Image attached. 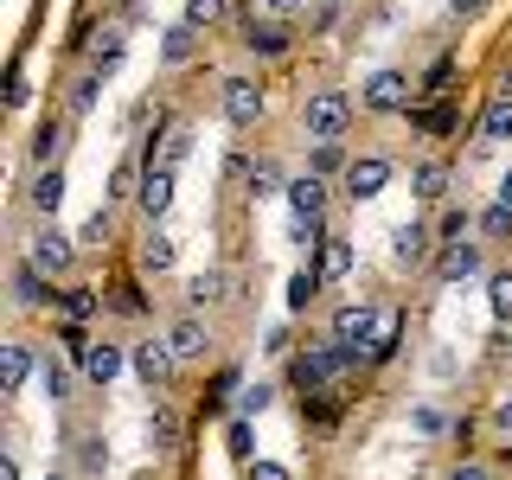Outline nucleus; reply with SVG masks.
Listing matches in <instances>:
<instances>
[{"label":"nucleus","instance_id":"obj_20","mask_svg":"<svg viewBox=\"0 0 512 480\" xmlns=\"http://www.w3.org/2000/svg\"><path fill=\"white\" fill-rule=\"evenodd\" d=\"M410 192L423 205H436L442 192H448V167H442V160H416V167H410Z\"/></svg>","mask_w":512,"mask_h":480},{"label":"nucleus","instance_id":"obj_19","mask_svg":"<svg viewBox=\"0 0 512 480\" xmlns=\"http://www.w3.org/2000/svg\"><path fill=\"white\" fill-rule=\"evenodd\" d=\"M26 205H32V212H39V218H52L58 205H64V173H58V167H39V180H32Z\"/></svg>","mask_w":512,"mask_h":480},{"label":"nucleus","instance_id":"obj_50","mask_svg":"<svg viewBox=\"0 0 512 480\" xmlns=\"http://www.w3.org/2000/svg\"><path fill=\"white\" fill-rule=\"evenodd\" d=\"M448 7H455V13H480V7H487V0H448Z\"/></svg>","mask_w":512,"mask_h":480},{"label":"nucleus","instance_id":"obj_29","mask_svg":"<svg viewBox=\"0 0 512 480\" xmlns=\"http://www.w3.org/2000/svg\"><path fill=\"white\" fill-rule=\"evenodd\" d=\"M487 308H493V320H512V269L487 276Z\"/></svg>","mask_w":512,"mask_h":480},{"label":"nucleus","instance_id":"obj_37","mask_svg":"<svg viewBox=\"0 0 512 480\" xmlns=\"http://www.w3.org/2000/svg\"><path fill=\"white\" fill-rule=\"evenodd\" d=\"M77 468H84V474H103L109 468V448L96 442V436H84V442H77Z\"/></svg>","mask_w":512,"mask_h":480},{"label":"nucleus","instance_id":"obj_42","mask_svg":"<svg viewBox=\"0 0 512 480\" xmlns=\"http://www.w3.org/2000/svg\"><path fill=\"white\" fill-rule=\"evenodd\" d=\"M436 237H442V244H455V237H468V212H442Z\"/></svg>","mask_w":512,"mask_h":480},{"label":"nucleus","instance_id":"obj_21","mask_svg":"<svg viewBox=\"0 0 512 480\" xmlns=\"http://www.w3.org/2000/svg\"><path fill=\"white\" fill-rule=\"evenodd\" d=\"M186 154H192V128H186V122H167V135L154 141V154H148V160H160V167H180Z\"/></svg>","mask_w":512,"mask_h":480},{"label":"nucleus","instance_id":"obj_24","mask_svg":"<svg viewBox=\"0 0 512 480\" xmlns=\"http://www.w3.org/2000/svg\"><path fill=\"white\" fill-rule=\"evenodd\" d=\"M391 352H397V308H384V301H378V327H372V346H365V359H391Z\"/></svg>","mask_w":512,"mask_h":480},{"label":"nucleus","instance_id":"obj_16","mask_svg":"<svg viewBox=\"0 0 512 480\" xmlns=\"http://www.w3.org/2000/svg\"><path fill=\"white\" fill-rule=\"evenodd\" d=\"M314 276H320V282L352 276V244H346V237H320V250H314Z\"/></svg>","mask_w":512,"mask_h":480},{"label":"nucleus","instance_id":"obj_46","mask_svg":"<svg viewBox=\"0 0 512 480\" xmlns=\"http://www.w3.org/2000/svg\"><path fill=\"white\" fill-rule=\"evenodd\" d=\"M410 423L423 429V436H442V410H410Z\"/></svg>","mask_w":512,"mask_h":480},{"label":"nucleus","instance_id":"obj_39","mask_svg":"<svg viewBox=\"0 0 512 480\" xmlns=\"http://www.w3.org/2000/svg\"><path fill=\"white\" fill-rule=\"evenodd\" d=\"M90 314H96V295H90V288H71V295H64V320H77V327H84Z\"/></svg>","mask_w":512,"mask_h":480},{"label":"nucleus","instance_id":"obj_44","mask_svg":"<svg viewBox=\"0 0 512 480\" xmlns=\"http://www.w3.org/2000/svg\"><path fill=\"white\" fill-rule=\"evenodd\" d=\"M77 244H109V212H96L84 231H77Z\"/></svg>","mask_w":512,"mask_h":480},{"label":"nucleus","instance_id":"obj_25","mask_svg":"<svg viewBox=\"0 0 512 480\" xmlns=\"http://www.w3.org/2000/svg\"><path fill=\"white\" fill-rule=\"evenodd\" d=\"M13 295H20V308H39V301L52 295V282H45L32 263H20V269H13Z\"/></svg>","mask_w":512,"mask_h":480},{"label":"nucleus","instance_id":"obj_4","mask_svg":"<svg viewBox=\"0 0 512 480\" xmlns=\"http://www.w3.org/2000/svg\"><path fill=\"white\" fill-rule=\"evenodd\" d=\"M26 263L39 269L45 282H64V276H71V263H77V244H71V237H58V231H39L26 244Z\"/></svg>","mask_w":512,"mask_h":480},{"label":"nucleus","instance_id":"obj_33","mask_svg":"<svg viewBox=\"0 0 512 480\" xmlns=\"http://www.w3.org/2000/svg\"><path fill=\"white\" fill-rule=\"evenodd\" d=\"M320 295V276H314V269H301V276H288V308H295V314H308V301Z\"/></svg>","mask_w":512,"mask_h":480},{"label":"nucleus","instance_id":"obj_8","mask_svg":"<svg viewBox=\"0 0 512 480\" xmlns=\"http://www.w3.org/2000/svg\"><path fill=\"white\" fill-rule=\"evenodd\" d=\"M384 186H391V160H384V154H359L346 167V192H352V199H378Z\"/></svg>","mask_w":512,"mask_h":480},{"label":"nucleus","instance_id":"obj_34","mask_svg":"<svg viewBox=\"0 0 512 480\" xmlns=\"http://www.w3.org/2000/svg\"><path fill=\"white\" fill-rule=\"evenodd\" d=\"M480 237H493V244H500V237H512V205H506V199L480 212Z\"/></svg>","mask_w":512,"mask_h":480},{"label":"nucleus","instance_id":"obj_43","mask_svg":"<svg viewBox=\"0 0 512 480\" xmlns=\"http://www.w3.org/2000/svg\"><path fill=\"white\" fill-rule=\"evenodd\" d=\"M423 128H429V135H448V128H455V109H448V103L423 109Z\"/></svg>","mask_w":512,"mask_h":480},{"label":"nucleus","instance_id":"obj_27","mask_svg":"<svg viewBox=\"0 0 512 480\" xmlns=\"http://www.w3.org/2000/svg\"><path fill=\"white\" fill-rule=\"evenodd\" d=\"M480 135H487V141H512V96L487 103V116H480Z\"/></svg>","mask_w":512,"mask_h":480},{"label":"nucleus","instance_id":"obj_22","mask_svg":"<svg viewBox=\"0 0 512 480\" xmlns=\"http://www.w3.org/2000/svg\"><path fill=\"white\" fill-rule=\"evenodd\" d=\"M26 372H32V352L20 340H7V346H0V391H20Z\"/></svg>","mask_w":512,"mask_h":480},{"label":"nucleus","instance_id":"obj_13","mask_svg":"<svg viewBox=\"0 0 512 480\" xmlns=\"http://www.w3.org/2000/svg\"><path fill=\"white\" fill-rule=\"evenodd\" d=\"M282 199H288V212H295V218H320V212H327V180H320V173H308V180H288Z\"/></svg>","mask_w":512,"mask_h":480},{"label":"nucleus","instance_id":"obj_18","mask_svg":"<svg viewBox=\"0 0 512 480\" xmlns=\"http://www.w3.org/2000/svg\"><path fill=\"white\" fill-rule=\"evenodd\" d=\"M231 295H237V282L218 276V269H205V276L186 282V301H192V308H218V301H231Z\"/></svg>","mask_w":512,"mask_h":480},{"label":"nucleus","instance_id":"obj_45","mask_svg":"<svg viewBox=\"0 0 512 480\" xmlns=\"http://www.w3.org/2000/svg\"><path fill=\"white\" fill-rule=\"evenodd\" d=\"M128 192H141L135 186V167H116V173H109V199H128Z\"/></svg>","mask_w":512,"mask_h":480},{"label":"nucleus","instance_id":"obj_3","mask_svg":"<svg viewBox=\"0 0 512 480\" xmlns=\"http://www.w3.org/2000/svg\"><path fill=\"white\" fill-rule=\"evenodd\" d=\"M359 103L372 109V116H397V109L410 103V77L384 64V71H372V77H365V84H359Z\"/></svg>","mask_w":512,"mask_h":480},{"label":"nucleus","instance_id":"obj_1","mask_svg":"<svg viewBox=\"0 0 512 480\" xmlns=\"http://www.w3.org/2000/svg\"><path fill=\"white\" fill-rule=\"evenodd\" d=\"M352 365H359V352H352V346H340V340H327V346H308V352H301V359L288 365V378H295V391H301V397H314L327 378L352 372Z\"/></svg>","mask_w":512,"mask_h":480},{"label":"nucleus","instance_id":"obj_47","mask_svg":"<svg viewBox=\"0 0 512 480\" xmlns=\"http://www.w3.org/2000/svg\"><path fill=\"white\" fill-rule=\"evenodd\" d=\"M250 480H288V468H282V461H256Z\"/></svg>","mask_w":512,"mask_h":480},{"label":"nucleus","instance_id":"obj_41","mask_svg":"<svg viewBox=\"0 0 512 480\" xmlns=\"http://www.w3.org/2000/svg\"><path fill=\"white\" fill-rule=\"evenodd\" d=\"M256 13H263V20H301L308 0H256Z\"/></svg>","mask_w":512,"mask_h":480},{"label":"nucleus","instance_id":"obj_49","mask_svg":"<svg viewBox=\"0 0 512 480\" xmlns=\"http://www.w3.org/2000/svg\"><path fill=\"white\" fill-rule=\"evenodd\" d=\"M493 423H500V429H506V436H512V397H506V404H500V410H493Z\"/></svg>","mask_w":512,"mask_h":480},{"label":"nucleus","instance_id":"obj_35","mask_svg":"<svg viewBox=\"0 0 512 480\" xmlns=\"http://www.w3.org/2000/svg\"><path fill=\"white\" fill-rule=\"evenodd\" d=\"M141 269H154V276H160V269H173V244L160 231H148V244H141Z\"/></svg>","mask_w":512,"mask_h":480},{"label":"nucleus","instance_id":"obj_36","mask_svg":"<svg viewBox=\"0 0 512 480\" xmlns=\"http://www.w3.org/2000/svg\"><path fill=\"white\" fill-rule=\"evenodd\" d=\"M269 397H276V384H244V391H237V416L269 410Z\"/></svg>","mask_w":512,"mask_h":480},{"label":"nucleus","instance_id":"obj_12","mask_svg":"<svg viewBox=\"0 0 512 480\" xmlns=\"http://www.w3.org/2000/svg\"><path fill=\"white\" fill-rule=\"evenodd\" d=\"M244 45L256 58H282L288 52V20H263V13H250V20H244Z\"/></svg>","mask_w":512,"mask_h":480},{"label":"nucleus","instance_id":"obj_30","mask_svg":"<svg viewBox=\"0 0 512 480\" xmlns=\"http://www.w3.org/2000/svg\"><path fill=\"white\" fill-rule=\"evenodd\" d=\"M116 64H122V26H109L103 32V39H96V52H90V71H116Z\"/></svg>","mask_w":512,"mask_h":480},{"label":"nucleus","instance_id":"obj_15","mask_svg":"<svg viewBox=\"0 0 512 480\" xmlns=\"http://www.w3.org/2000/svg\"><path fill=\"white\" fill-rule=\"evenodd\" d=\"M192 52H199V26H167L160 32V64H167V71H180V64H192Z\"/></svg>","mask_w":512,"mask_h":480},{"label":"nucleus","instance_id":"obj_2","mask_svg":"<svg viewBox=\"0 0 512 480\" xmlns=\"http://www.w3.org/2000/svg\"><path fill=\"white\" fill-rule=\"evenodd\" d=\"M301 128H308L314 141H340L352 128V96H340V90L308 96V103H301Z\"/></svg>","mask_w":512,"mask_h":480},{"label":"nucleus","instance_id":"obj_11","mask_svg":"<svg viewBox=\"0 0 512 480\" xmlns=\"http://www.w3.org/2000/svg\"><path fill=\"white\" fill-rule=\"evenodd\" d=\"M135 205H141V218H167L173 212V167H148V180H141V192H135Z\"/></svg>","mask_w":512,"mask_h":480},{"label":"nucleus","instance_id":"obj_17","mask_svg":"<svg viewBox=\"0 0 512 480\" xmlns=\"http://www.w3.org/2000/svg\"><path fill=\"white\" fill-rule=\"evenodd\" d=\"M167 340H173V352H180V359H199V352L212 346V327H205L199 314H180V320L167 327Z\"/></svg>","mask_w":512,"mask_h":480},{"label":"nucleus","instance_id":"obj_23","mask_svg":"<svg viewBox=\"0 0 512 480\" xmlns=\"http://www.w3.org/2000/svg\"><path fill=\"white\" fill-rule=\"evenodd\" d=\"M308 167L320 173V180H333V173H340V180H346V167H352V154H346V141H314V154H308Z\"/></svg>","mask_w":512,"mask_h":480},{"label":"nucleus","instance_id":"obj_32","mask_svg":"<svg viewBox=\"0 0 512 480\" xmlns=\"http://www.w3.org/2000/svg\"><path fill=\"white\" fill-rule=\"evenodd\" d=\"M45 397H52V404H64V397H71L77 391V378H71V365H58V359H45Z\"/></svg>","mask_w":512,"mask_h":480},{"label":"nucleus","instance_id":"obj_9","mask_svg":"<svg viewBox=\"0 0 512 480\" xmlns=\"http://www.w3.org/2000/svg\"><path fill=\"white\" fill-rule=\"evenodd\" d=\"M429 244H436V231H429V224H404V231H391V263H397V269L436 263V256H429Z\"/></svg>","mask_w":512,"mask_h":480},{"label":"nucleus","instance_id":"obj_31","mask_svg":"<svg viewBox=\"0 0 512 480\" xmlns=\"http://www.w3.org/2000/svg\"><path fill=\"white\" fill-rule=\"evenodd\" d=\"M244 180H250V192H256V199H269V192H288V180H282V167H276V160H256V167L244 173Z\"/></svg>","mask_w":512,"mask_h":480},{"label":"nucleus","instance_id":"obj_14","mask_svg":"<svg viewBox=\"0 0 512 480\" xmlns=\"http://www.w3.org/2000/svg\"><path fill=\"white\" fill-rule=\"evenodd\" d=\"M122 365H128V352H122V346H109V340L84 346V378H90V384H109V378H122Z\"/></svg>","mask_w":512,"mask_h":480},{"label":"nucleus","instance_id":"obj_48","mask_svg":"<svg viewBox=\"0 0 512 480\" xmlns=\"http://www.w3.org/2000/svg\"><path fill=\"white\" fill-rule=\"evenodd\" d=\"M448 480H493V474L480 468V461H468V468H448Z\"/></svg>","mask_w":512,"mask_h":480},{"label":"nucleus","instance_id":"obj_6","mask_svg":"<svg viewBox=\"0 0 512 480\" xmlns=\"http://www.w3.org/2000/svg\"><path fill=\"white\" fill-rule=\"evenodd\" d=\"M429 269H436V282H474L487 263H480V244L455 237V244H442V250H436V263H429Z\"/></svg>","mask_w":512,"mask_h":480},{"label":"nucleus","instance_id":"obj_5","mask_svg":"<svg viewBox=\"0 0 512 480\" xmlns=\"http://www.w3.org/2000/svg\"><path fill=\"white\" fill-rule=\"evenodd\" d=\"M372 327H378V301H352V308L333 314V340L352 346L365 359V346H372Z\"/></svg>","mask_w":512,"mask_h":480},{"label":"nucleus","instance_id":"obj_51","mask_svg":"<svg viewBox=\"0 0 512 480\" xmlns=\"http://www.w3.org/2000/svg\"><path fill=\"white\" fill-rule=\"evenodd\" d=\"M0 480H20V461H0Z\"/></svg>","mask_w":512,"mask_h":480},{"label":"nucleus","instance_id":"obj_40","mask_svg":"<svg viewBox=\"0 0 512 480\" xmlns=\"http://www.w3.org/2000/svg\"><path fill=\"white\" fill-rule=\"evenodd\" d=\"M148 436H154L160 448H173V442H180V416H173V410H154V423H148Z\"/></svg>","mask_w":512,"mask_h":480},{"label":"nucleus","instance_id":"obj_28","mask_svg":"<svg viewBox=\"0 0 512 480\" xmlns=\"http://www.w3.org/2000/svg\"><path fill=\"white\" fill-rule=\"evenodd\" d=\"M231 20V0H186V26H224Z\"/></svg>","mask_w":512,"mask_h":480},{"label":"nucleus","instance_id":"obj_10","mask_svg":"<svg viewBox=\"0 0 512 480\" xmlns=\"http://www.w3.org/2000/svg\"><path fill=\"white\" fill-rule=\"evenodd\" d=\"M173 359H180V352H173V340H141L135 352H128V365H135L148 384H167V378H173Z\"/></svg>","mask_w":512,"mask_h":480},{"label":"nucleus","instance_id":"obj_52","mask_svg":"<svg viewBox=\"0 0 512 480\" xmlns=\"http://www.w3.org/2000/svg\"><path fill=\"white\" fill-rule=\"evenodd\" d=\"M500 199H506V205H512V173H506V180H500Z\"/></svg>","mask_w":512,"mask_h":480},{"label":"nucleus","instance_id":"obj_38","mask_svg":"<svg viewBox=\"0 0 512 480\" xmlns=\"http://www.w3.org/2000/svg\"><path fill=\"white\" fill-rule=\"evenodd\" d=\"M45 160V167H58V154H64V122H52V128H39V148H32Z\"/></svg>","mask_w":512,"mask_h":480},{"label":"nucleus","instance_id":"obj_53","mask_svg":"<svg viewBox=\"0 0 512 480\" xmlns=\"http://www.w3.org/2000/svg\"><path fill=\"white\" fill-rule=\"evenodd\" d=\"M45 480H64V474H45Z\"/></svg>","mask_w":512,"mask_h":480},{"label":"nucleus","instance_id":"obj_7","mask_svg":"<svg viewBox=\"0 0 512 480\" xmlns=\"http://www.w3.org/2000/svg\"><path fill=\"white\" fill-rule=\"evenodd\" d=\"M224 122L231 128H250L256 116H263V90H256V77H224Z\"/></svg>","mask_w":512,"mask_h":480},{"label":"nucleus","instance_id":"obj_26","mask_svg":"<svg viewBox=\"0 0 512 480\" xmlns=\"http://www.w3.org/2000/svg\"><path fill=\"white\" fill-rule=\"evenodd\" d=\"M96 96H103V71H84V77L71 84V96H64V109H71V116H90Z\"/></svg>","mask_w":512,"mask_h":480}]
</instances>
